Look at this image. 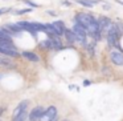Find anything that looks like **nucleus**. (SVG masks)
Listing matches in <instances>:
<instances>
[{
	"label": "nucleus",
	"mask_w": 123,
	"mask_h": 121,
	"mask_svg": "<svg viewBox=\"0 0 123 121\" xmlns=\"http://www.w3.org/2000/svg\"><path fill=\"white\" fill-rule=\"evenodd\" d=\"M23 56H24L25 57V59H28V60H31V61H33V63H37L38 61V60H40V59H38V56H37V55H36L35 53V52H29V51H24V52H23Z\"/></svg>",
	"instance_id": "9"
},
{
	"label": "nucleus",
	"mask_w": 123,
	"mask_h": 121,
	"mask_svg": "<svg viewBox=\"0 0 123 121\" xmlns=\"http://www.w3.org/2000/svg\"><path fill=\"white\" fill-rule=\"evenodd\" d=\"M93 20H94L93 15L86 14V12H81V14H78L77 16H75V23H78V24H81L82 27H85V29Z\"/></svg>",
	"instance_id": "3"
},
{
	"label": "nucleus",
	"mask_w": 123,
	"mask_h": 121,
	"mask_svg": "<svg viewBox=\"0 0 123 121\" xmlns=\"http://www.w3.org/2000/svg\"><path fill=\"white\" fill-rule=\"evenodd\" d=\"M0 78H1V75H0Z\"/></svg>",
	"instance_id": "20"
},
{
	"label": "nucleus",
	"mask_w": 123,
	"mask_h": 121,
	"mask_svg": "<svg viewBox=\"0 0 123 121\" xmlns=\"http://www.w3.org/2000/svg\"><path fill=\"white\" fill-rule=\"evenodd\" d=\"M117 3H119L120 6H123V1H122V0H117Z\"/></svg>",
	"instance_id": "18"
},
{
	"label": "nucleus",
	"mask_w": 123,
	"mask_h": 121,
	"mask_svg": "<svg viewBox=\"0 0 123 121\" xmlns=\"http://www.w3.org/2000/svg\"><path fill=\"white\" fill-rule=\"evenodd\" d=\"M28 104H29V102H28L27 100H23V101L16 107V109L13 110V118L17 117L19 114H21V113H24L25 110H27V108H28Z\"/></svg>",
	"instance_id": "7"
},
{
	"label": "nucleus",
	"mask_w": 123,
	"mask_h": 121,
	"mask_svg": "<svg viewBox=\"0 0 123 121\" xmlns=\"http://www.w3.org/2000/svg\"><path fill=\"white\" fill-rule=\"evenodd\" d=\"M25 120H27V113H25V112L13 118V121H25Z\"/></svg>",
	"instance_id": "13"
},
{
	"label": "nucleus",
	"mask_w": 123,
	"mask_h": 121,
	"mask_svg": "<svg viewBox=\"0 0 123 121\" xmlns=\"http://www.w3.org/2000/svg\"><path fill=\"white\" fill-rule=\"evenodd\" d=\"M28 12H31V9H20V11H17L16 14L17 15H24V14H28Z\"/></svg>",
	"instance_id": "15"
},
{
	"label": "nucleus",
	"mask_w": 123,
	"mask_h": 121,
	"mask_svg": "<svg viewBox=\"0 0 123 121\" xmlns=\"http://www.w3.org/2000/svg\"><path fill=\"white\" fill-rule=\"evenodd\" d=\"M77 3L81 4V6H83V7H86V8H93L94 7L93 0H77Z\"/></svg>",
	"instance_id": "11"
},
{
	"label": "nucleus",
	"mask_w": 123,
	"mask_h": 121,
	"mask_svg": "<svg viewBox=\"0 0 123 121\" xmlns=\"http://www.w3.org/2000/svg\"><path fill=\"white\" fill-rule=\"evenodd\" d=\"M43 112H44V107H41V105L33 108L32 112L29 113V121H38V118L41 117Z\"/></svg>",
	"instance_id": "5"
},
{
	"label": "nucleus",
	"mask_w": 123,
	"mask_h": 121,
	"mask_svg": "<svg viewBox=\"0 0 123 121\" xmlns=\"http://www.w3.org/2000/svg\"><path fill=\"white\" fill-rule=\"evenodd\" d=\"M0 40H11V36L4 28H0Z\"/></svg>",
	"instance_id": "12"
},
{
	"label": "nucleus",
	"mask_w": 123,
	"mask_h": 121,
	"mask_svg": "<svg viewBox=\"0 0 123 121\" xmlns=\"http://www.w3.org/2000/svg\"><path fill=\"white\" fill-rule=\"evenodd\" d=\"M49 15H52V16H56V12H53V11H49Z\"/></svg>",
	"instance_id": "17"
},
{
	"label": "nucleus",
	"mask_w": 123,
	"mask_h": 121,
	"mask_svg": "<svg viewBox=\"0 0 123 121\" xmlns=\"http://www.w3.org/2000/svg\"><path fill=\"white\" fill-rule=\"evenodd\" d=\"M64 35H65V37H66V40L69 41V43H72V44L75 43V36H74V32H73L72 29H65Z\"/></svg>",
	"instance_id": "10"
},
{
	"label": "nucleus",
	"mask_w": 123,
	"mask_h": 121,
	"mask_svg": "<svg viewBox=\"0 0 123 121\" xmlns=\"http://www.w3.org/2000/svg\"><path fill=\"white\" fill-rule=\"evenodd\" d=\"M50 25L53 27V29L56 31V33H57V36H62L64 35V32H65V25H64V21H61V20H57V21H53V23H50Z\"/></svg>",
	"instance_id": "6"
},
{
	"label": "nucleus",
	"mask_w": 123,
	"mask_h": 121,
	"mask_svg": "<svg viewBox=\"0 0 123 121\" xmlns=\"http://www.w3.org/2000/svg\"><path fill=\"white\" fill-rule=\"evenodd\" d=\"M61 40L58 39V36H54V37L49 39V48H54V49H60L61 48Z\"/></svg>",
	"instance_id": "8"
},
{
	"label": "nucleus",
	"mask_w": 123,
	"mask_h": 121,
	"mask_svg": "<svg viewBox=\"0 0 123 121\" xmlns=\"http://www.w3.org/2000/svg\"><path fill=\"white\" fill-rule=\"evenodd\" d=\"M6 11H8V9H7V8H0V15H3Z\"/></svg>",
	"instance_id": "16"
},
{
	"label": "nucleus",
	"mask_w": 123,
	"mask_h": 121,
	"mask_svg": "<svg viewBox=\"0 0 123 121\" xmlns=\"http://www.w3.org/2000/svg\"><path fill=\"white\" fill-rule=\"evenodd\" d=\"M73 32H74V36H75V43L81 44V45H85L87 44V32H86L85 27H82L81 24L78 23H74L73 25Z\"/></svg>",
	"instance_id": "1"
},
{
	"label": "nucleus",
	"mask_w": 123,
	"mask_h": 121,
	"mask_svg": "<svg viewBox=\"0 0 123 121\" xmlns=\"http://www.w3.org/2000/svg\"><path fill=\"white\" fill-rule=\"evenodd\" d=\"M110 59L115 65H119V67L123 65V53L120 51H112L110 53Z\"/></svg>",
	"instance_id": "4"
},
{
	"label": "nucleus",
	"mask_w": 123,
	"mask_h": 121,
	"mask_svg": "<svg viewBox=\"0 0 123 121\" xmlns=\"http://www.w3.org/2000/svg\"><path fill=\"white\" fill-rule=\"evenodd\" d=\"M40 47H41V48H49V40L41 41V43H40Z\"/></svg>",
	"instance_id": "14"
},
{
	"label": "nucleus",
	"mask_w": 123,
	"mask_h": 121,
	"mask_svg": "<svg viewBox=\"0 0 123 121\" xmlns=\"http://www.w3.org/2000/svg\"><path fill=\"white\" fill-rule=\"evenodd\" d=\"M64 121H69V120H64Z\"/></svg>",
	"instance_id": "19"
},
{
	"label": "nucleus",
	"mask_w": 123,
	"mask_h": 121,
	"mask_svg": "<svg viewBox=\"0 0 123 121\" xmlns=\"http://www.w3.org/2000/svg\"><path fill=\"white\" fill-rule=\"evenodd\" d=\"M57 118V108L56 107H49L46 110H44L38 121H56Z\"/></svg>",
	"instance_id": "2"
}]
</instances>
